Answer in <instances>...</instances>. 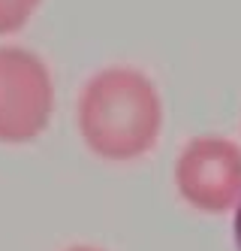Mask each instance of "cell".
<instances>
[{"label": "cell", "instance_id": "obj_1", "mask_svg": "<svg viewBox=\"0 0 241 251\" xmlns=\"http://www.w3.org/2000/svg\"><path fill=\"white\" fill-rule=\"evenodd\" d=\"M163 124L154 82L133 67H109L90 76L79 100V130L97 154L112 160L154 149Z\"/></svg>", "mask_w": 241, "mask_h": 251}, {"label": "cell", "instance_id": "obj_2", "mask_svg": "<svg viewBox=\"0 0 241 251\" xmlns=\"http://www.w3.org/2000/svg\"><path fill=\"white\" fill-rule=\"evenodd\" d=\"M51 106L48 67L22 46H0V142H27L43 133Z\"/></svg>", "mask_w": 241, "mask_h": 251}, {"label": "cell", "instance_id": "obj_3", "mask_svg": "<svg viewBox=\"0 0 241 251\" xmlns=\"http://www.w3.org/2000/svg\"><path fill=\"white\" fill-rule=\"evenodd\" d=\"M178 188L199 209H226L241 194V151L220 136L190 139L175 167Z\"/></svg>", "mask_w": 241, "mask_h": 251}, {"label": "cell", "instance_id": "obj_4", "mask_svg": "<svg viewBox=\"0 0 241 251\" xmlns=\"http://www.w3.org/2000/svg\"><path fill=\"white\" fill-rule=\"evenodd\" d=\"M36 6H40V0H0V33L18 30Z\"/></svg>", "mask_w": 241, "mask_h": 251}, {"label": "cell", "instance_id": "obj_5", "mask_svg": "<svg viewBox=\"0 0 241 251\" xmlns=\"http://www.w3.org/2000/svg\"><path fill=\"white\" fill-rule=\"evenodd\" d=\"M235 236H238V245H241V203H238V218H235Z\"/></svg>", "mask_w": 241, "mask_h": 251}, {"label": "cell", "instance_id": "obj_6", "mask_svg": "<svg viewBox=\"0 0 241 251\" xmlns=\"http://www.w3.org/2000/svg\"><path fill=\"white\" fill-rule=\"evenodd\" d=\"M82 251H90V248H82Z\"/></svg>", "mask_w": 241, "mask_h": 251}]
</instances>
